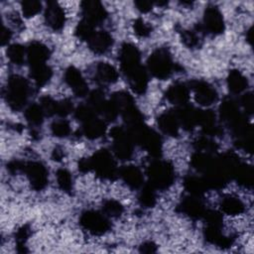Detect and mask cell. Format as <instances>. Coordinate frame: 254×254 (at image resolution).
Returning a JSON list of instances; mask_svg holds the SVG:
<instances>
[{"label":"cell","instance_id":"obj_58","mask_svg":"<svg viewBox=\"0 0 254 254\" xmlns=\"http://www.w3.org/2000/svg\"><path fill=\"white\" fill-rule=\"evenodd\" d=\"M64 150L60 147H56L54 150H53V153H52V159L54 161H57V162H60L62 161V159L64 158Z\"/></svg>","mask_w":254,"mask_h":254},{"label":"cell","instance_id":"obj_14","mask_svg":"<svg viewBox=\"0 0 254 254\" xmlns=\"http://www.w3.org/2000/svg\"><path fill=\"white\" fill-rule=\"evenodd\" d=\"M64 81L71 88L72 92L77 97L88 95V85L85 82L80 70L75 66H68L64 71Z\"/></svg>","mask_w":254,"mask_h":254},{"label":"cell","instance_id":"obj_17","mask_svg":"<svg viewBox=\"0 0 254 254\" xmlns=\"http://www.w3.org/2000/svg\"><path fill=\"white\" fill-rule=\"evenodd\" d=\"M243 115L239 110L238 103L232 98H225L219 106V116L229 128L237 123Z\"/></svg>","mask_w":254,"mask_h":254},{"label":"cell","instance_id":"obj_21","mask_svg":"<svg viewBox=\"0 0 254 254\" xmlns=\"http://www.w3.org/2000/svg\"><path fill=\"white\" fill-rule=\"evenodd\" d=\"M88 48L94 54L102 55L105 54L113 45L112 36L106 31L95 32L92 37L87 41Z\"/></svg>","mask_w":254,"mask_h":254},{"label":"cell","instance_id":"obj_55","mask_svg":"<svg viewBox=\"0 0 254 254\" xmlns=\"http://www.w3.org/2000/svg\"><path fill=\"white\" fill-rule=\"evenodd\" d=\"M139 251L141 253H154L157 251V245L152 241H145L140 245Z\"/></svg>","mask_w":254,"mask_h":254},{"label":"cell","instance_id":"obj_1","mask_svg":"<svg viewBox=\"0 0 254 254\" xmlns=\"http://www.w3.org/2000/svg\"><path fill=\"white\" fill-rule=\"evenodd\" d=\"M126 130L134 144L141 146L152 157L159 158L162 154V139L160 135L144 122L126 127Z\"/></svg>","mask_w":254,"mask_h":254},{"label":"cell","instance_id":"obj_56","mask_svg":"<svg viewBox=\"0 0 254 254\" xmlns=\"http://www.w3.org/2000/svg\"><path fill=\"white\" fill-rule=\"evenodd\" d=\"M78 170L79 172L85 174L91 171V162L90 157L89 158H82L78 161Z\"/></svg>","mask_w":254,"mask_h":254},{"label":"cell","instance_id":"obj_48","mask_svg":"<svg viewBox=\"0 0 254 254\" xmlns=\"http://www.w3.org/2000/svg\"><path fill=\"white\" fill-rule=\"evenodd\" d=\"M40 105L44 110L45 115L47 116H53L57 115V107H58V101L52 98L49 95L43 96L40 100Z\"/></svg>","mask_w":254,"mask_h":254},{"label":"cell","instance_id":"obj_22","mask_svg":"<svg viewBox=\"0 0 254 254\" xmlns=\"http://www.w3.org/2000/svg\"><path fill=\"white\" fill-rule=\"evenodd\" d=\"M119 176L122 181L131 189L137 190L144 185V177L141 170L134 165L123 166L119 170Z\"/></svg>","mask_w":254,"mask_h":254},{"label":"cell","instance_id":"obj_57","mask_svg":"<svg viewBox=\"0 0 254 254\" xmlns=\"http://www.w3.org/2000/svg\"><path fill=\"white\" fill-rule=\"evenodd\" d=\"M11 38H12V32L8 28L3 26L2 33H1V43H2V46H5L6 44H8L9 41L11 40Z\"/></svg>","mask_w":254,"mask_h":254},{"label":"cell","instance_id":"obj_9","mask_svg":"<svg viewBox=\"0 0 254 254\" xmlns=\"http://www.w3.org/2000/svg\"><path fill=\"white\" fill-rule=\"evenodd\" d=\"M23 172L26 174L31 187L35 190H42L47 187L49 176L48 170L43 163L37 161L27 162L25 163Z\"/></svg>","mask_w":254,"mask_h":254},{"label":"cell","instance_id":"obj_27","mask_svg":"<svg viewBox=\"0 0 254 254\" xmlns=\"http://www.w3.org/2000/svg\"><path fill=\"white\" fill-rule=\"evenodd\" d=\"M82 134L90 139L95 140L102 137L106 131V122L102 119L94 117L84 123H82Z\"/></svg>","mask_w":254,"mask_h":254},{"label":"cell","instance_id":"obj_31","mask_svg":"<svg viewBox=\"0 0 254 254\" xmlns=\"http://www.w3.org/2000/svg\"><path fill=\"white\" fill-rule=\"evenodd\" d=\"M215 158V154H209L196 151L190 158L191 166L201 174H204L212 165Z\"/></svg>","mask_w":254,"mask_h":254},{"label":"cell","instance_id":"obj_8","mask_svg":"<svg viewBox=\"0 0 254 254\" xmlns=\"http://www.w3.org/2000/svg\"><path fill=\"white\" fill-rule=\"evenodd\" d=\"M120 67L125 76L139 68L141 64V56L138 48L131 43H124L119 53Z\"/></svg>","mask_w":254,"mask_h":254},{"label":"cell","instance_id":"obj_52","mask_svg":"<svg viewBox=\"0 0 254 254\" xmlns=\"http://www.w3.org/2000/svg\"><path fill=\"white\" fill-rule=\"evenodd\" d=\"M241 105L245 110V113L252 114L254 110V96L252 92H246L241 97Z\"/></svg>","mask_w":254,"mask_h":254},{"label":"cell","instance_id":"obj_15","mask_svg":"<svg viewBox=\"0 0 254 254\" xmlns=\"http://www.w3.org/2000/svg\"><path fill=\"white\" fill-rule=\"evenodd\" d=\"M177 210L191 219H199L203 217L206 208L198 196L190 194L180 202Z\"/></svg>","mask_w":254,"mask_h":254},{"label":"cell","instance_id":"obj_26","mask_svg":"<svg viewBox=\"0 0 254 254\" xmlns=\"http://www.w3.org/2000/svg\"><path fill=\"white\" fill-rule=\"evenodd\" d=\"M128 80L129 86L137 94H143L148 87V73L143 65L125 76Z\"/></svg>","mask_w":254,"mask_h":254},{"label":"cell","instance_id":"obj_40","mask_svg":"<svg viewBox=\"0 0 254 254\" xmlns=\"http://www.w3.org/2000/svg\"><path fill=\"white\" fill-rule=\"evenodd\" d=\"M193 147L196 151L209 153V154H215L218 148L217 144L213 140H211L208 136H205V135L196 138L193 142Z\"/></svg>","mask_w":254,"mask_h":254},{"label":"cell","instance_id":"obj_2","mask_svg":"<svg viewBox=\"0 0 254 254\" xmlns=\"http://www.w3.org/2000/svg\"><path fill=\"white\" fill-rule=\"evenodd\" d=\"M29 82L19 74H12L8 78L5 98L13 111H20L27 104L29 97Z\"/></svg>","mask_w":254,"mask_h":254},{"label":"cell","instance_id":"obj_20","mask_svg":"<svg viewBox=\"0 0 254 254\" xmlns=\"http://www.w3.org/2000/svg\"><path fill=\"white\" fill-rule=\"evenodd\" d=\"M166 98L176 106L185 105L190 99V87L183 82L173 83L166 91Z\"/></svg>","mask_w":254,"mask_h":254},{"label":"cell","instance_id":"obj_24","mask_svg":"<svg viewBox=\"0 0 254 254\" xmlns=\"http://www.w3.org/2000/svg\"><path fill=\"white\" fill-rule=\"evenodd\" d=\"M203 237L204 239L213 245H216L220 248H228L233 244L234 238L230 236H225L222 231L221 227L206 225L203 230Z\"/></svg>","mask_w":254,"mask_h":254},{"label":"cell","instance_id":"obj_7","mask_svg":"<svg viewBox=\"0 0 254 254\" xmlns=\"http://www.w3.org/2000/svg\"><path fill=\"white\" fill-rule=\"evenodd\" d=\"M79 223L83 229L92 235H102L106 233L110 227V221L107 216L96 210H85L79 217Z\"/></svg>","mask_w":254,"mask_h":254},{"label":"cell","instance_id":"obj_33","mask_svg":"<svg viewBox=\"0 0 254 254\" xmlns=\"http://www.w3.org/2000/svg\"><path fill=\"white\" fill-rule=\"evenodd\" d=\"M220 208L228 215H239L244 212L245 205L240 198L233 195H227L221 200Z\"/></svg>","mask_w":254,"mask_h":254},{"label":"cell","instance_id":"obj_25","mask_svg":"<svg viewBox=\"0 0 254 254\" xmlns=\"http://www.w3.org/2000/svg\"><path fill=\"white\" fill-rule=\"evenodd\" d=\"M94 77L101 84H112L118 80V72L112 64L101 62L95 66Z\"/></svg>","mask_w":254,"mask_h":254},{"label":"cell","instance_id":"obj_53","mask_svg":"<svg viewBox=\"0 0 254 254\" xmlns=\"http://www.w3.org/2000/svg\"><path fill=\"white\" fill-rule=\"evenodd\" d=\"M24 166H25L24 162L19 160H12L7 164V170L11 174H16L18 172H23Z\"/></svg>","mask_w":254,"mask_h":254},{"label":"cell","instance_id":"obj_29","mask_svg":"<svg viewBox=\"0 0 254 254\" xmlns=\"http://www.w3.org/2000/svg\"><path fill=\"white\" fill-rule=\"evenodd\" d=\"M227 86L231 93L239 94L248 86V80L238 69H231L227 75Z\"/></svg>","mask_w":254,"mask_h":254},{"label":"cell","instance_id":"obj_16","mask_svg":"<svg viewBox=\"0 0 254 254\" xmlns=\"http://www.w3.org/2000/svg\"><path fill=\"white\" fill-rule=\"evenodd\" d=\"M198 111L199 109L194 108L192 105L188 103L178 106L175 112L179 119L180 126L187 131L192 130L196 125H198Z\"/></svg>","mask_w":254,"mask_h":254},{"label":"cell","instance_id":"obj_38","mask_svg":"<svg viewBox=\"0 0 254 254\" xmlns=\"http://www.w3.org/2000/svg\"><path fill=\"white\" fill-rule=\"evenodd\" d=\"M110 100L114 103V105L116 106V108L119 111V114L122 110H124L125 108L135 104L133 97L130 95V93H128L127 91H117L114 92L110 98Z\"/></svg>","mask_w":254,"mask_h":254},{"label":"cell","instance_id":"obj_3","mask_svg":"<svg viewBox=\"0 0 254 254\" xmlns=\"http://www.w3.org/2000/svg\"><path fill=\"white\" fill-rule=\"evenodd\" d=\"M149 184L156 190H167L175 181V170L173 165L164 160H154L147 167Z\"/></svg>","mask_w":254,"mask_h":254},{"label":"cell","instance_id":"obj_36","mask_svg":"<svg viewBox=\"0 0 254 254\" xmlns=\"http://www.w3.org/2000/svg\"><path fill=\"white\" fill-rule=\"evenodd\" d=\"M107 99L104 96V93L99 90H92L91 92L88 93V98H87V104L93 109V111L96 114H101L103 108L105 107L107 103Z\"/></svg>","mask_w":254,"mask_h":254},{"label":"cell","instance_id":"obj_51","mask_svg":"<svg viewBox=\"0 0 254 254\" xmlns=\"http://www.w3.org/2000/svg\"><path fill=\"white\" fill-rule=\"evenodd\" d=\"M73 111V104L69 99H63L58 101L57 115L60 117H65Z\"/></svg>","mask_w":254,"mask_h":254},{"label":"cell","instance_id":"obj_6","mask_svg":"<svg viewBox=\"0 0 254 254\" xmlns=\"http://www.w3.org/2000/svg\"><path fill=\"white\" fill-rule=\"evenodd\" d=\"M110 137L113 140V153L121 161H128L133 156L134 143L126 128L115 126L110 130Z\"/></svg>","mask_w":254,"mask_h":254},{"label":"cell","instance_id":"obj_18","mask_svg":"<svg viewBox=\"0 0 254 254\" xmlns=\"http://www.w3.org/2000/svg\"><path fill=\"white\" fill-rule=\"evenodd\" d=\"M27 60L30 66L44 64L51 56L49 48L38 41H33L27 47Z\"/></svg>","mask_w":254,"mask_h":254},{"label":"cell","instance_id":"obj_42","mask_svg":"<svg viewBox=\"0 0 254 254\" xmlns=\"http://www.w3.org/2000/svg\"><path fill=\"white\" fill-rule=\"evenodd\" d=\"M94 27L92 24H90L89 22L85 21V20H81L78 22V24L76 25L75 29H74V35L81 41H88L92 35L95 33L94 31Z\"/></svg>","mask_w":254,"mask_h":254},{"label":"cell","instance_id":"obj_50","mask_svg":"<svg viewBox=\"0 0 254 254\" xmlns=\"http://www.w3.org/2000/svg\"><path fill=\"white\" fill-rule=\"evenodd\" d=\"M134 33L140 38H146L151 34L152 28L150 25L145 23L142 19H136L133 23Z\"/></svg>","mask_w":254,"mask_h":254},{"label":"cell","instance_id":"obj_5","mask_svg":"<svg viewBox=\"0 0 254 254\" xmlns=\"http://www.w3.org/2000/svg\"><path fill=\"white\" fill-rule=\"evenodd\" d=\"M91 171H94L95 175L102 180H115L119 175L117 164L113 155L106 149H100L96 151L91 157Z\"/></svg>","mask_w":254,"mask_h":254},{"label":"cell","instance_id":"obj_59","mask_svg":"<svg viewBox=\"0 0 254 254\" xmlns=\"http://www.w3.org/2000/svg\"><path fill=\"white\" fill-rule=\"evenodd\" d=\"M246 39H247V41L251 44V41H252V29L250 28L249 30H248V32L246 33Z\"/></svg>","mask_w":254,"mask_h":254},{"label":"cell","instance_id":"obj_49","mask_svg":"<svg viewBox=\"0 0 254 254\" xmlns=\"http://www.w3.org/2000/svg\"><path fill=\"white\" fill-rule=\"evenodd\" d=\"M206 223V225H212L217 227H222V215L219 211L213 210V209H206L203 217H202Z\"/></svg>","mask_w":254,"mask_h":254},{"label":"cell","instance_id":"obj_23","mask_svg":"<svg viewBox=\"0 0 254 254\" xmlns=\"http://www.w3.org/2000/svg\"><path fill=\"white\" fill-rule=\"evenodd\" d=\"M158 126L160 130L171 137H177L179 135L180 123L175 110H170L162 113L158 117Z\"/></svg>","mask_w":254,"mask_h":254},{"label":"cell","instance_id":"obj_4","mask_svg":"<svg viewBox=\"0 0 254 254\" xmlns=\"http://www.w3.org/2000/svg\"><path fill=\"white\" fill-rule=\"evenodd\" d=\"M147 66L150 73L158 79H166L176 69L172 56L167 49L155 50L147 60Z\"/></svg>","mask_w":254,"mask_h":254},{"label":"cell","instance_id":"obj_39","mask_svg":"<svg viewBox=\"0 0 254 254\" xmlns=\"http://www.w3.org/2000/svg\"><path fill=\"white\" fill-rule=\"evenodd\" d=\"M56 176H57V182H58L59 188L63 191L66 193H70L72 190V177L69 171L64 168L59 169L57 171Z\"/></svg>","mask_w":254,"mask_h":254},{"label":"cell","instance_id":"obj_32","mask_svg":"<svg viewBox=\"0 0 254 254\" xmlns=\"http://www.w3.org/2000/svg\"><path fill=\"white\" fill-rule=\"evenodd\" d=\"M253 169L251 166L240 162L237 166L233 178L238 185L244 188H251L253 185Z\"/></svg>","mask_w":254,"mask_h":254},{"label":"cell","instance_id":"obj_54","mask_svg":"<svg viewBox=\"0 0 254 254\" xmlns=\"http://www.w3.org/2000/svg\"><path fill=\"white\" fill-rule=\"evenodd\" d=\"M134 4H135L137 10H139L141 13H148L152 10V7H153V2L145 1V0L135 1Z\"/></svg>","mask_w":254,"mask_h":254},{"label":"cell","instance_id":"obj_47","mask_svg":"<svg viewBox=\"0 0 254 254\" xmlns=\"http://www.w3.org/2000/svg\"><path fill=\"white\" fill-rule=\"evenodd\" d=\"M24 17L31 18L37 15L42 9V3L37 0H27L21 3Z\"/></svg>","mask_w":254,"mask_h":254},{"label":"cell","instance_id":"obj_43","mask_svg":"<svg viewBox=\"0 0 254 254\" xmlns=\"http://www.w3.org/2000/svg\"><path fill=\"white\" fill-rule=\"evenodd\" d=\"M31 235V228L28 224L21 226L15 233V240L17 243V251L20 253L27 252L25 243Z\"/></svg>","mask_w":254,"mask_h":254},{"label":"cell","instance_id":"obj_44","mask_svg":"<svg viewBox=\"0 0 254 254\" xmlns=\"http://www.w3.org/2000/svg\"><path fill=\"white\" fill-rule=\"evenodd\" d=\"M51 131L55 137L64 138L70 134V125L65 119H60L52 123Z\"/></svg>","mask_w":254,"mask_h":254},{"label":"cell","instance_id":"obj_34","mask_svg":"<svg viewBox=\"0 0 254 254\" xmlns=\"http://www.w3.org/2000/svg\"><path fill=\"white\" fill-rule=\"evenodd\" d=\"M140 192L138 195L139 203L146 208L154 207L157 202V193L156 189L149 183L143 185L140 188Z\"/></svg>","mask_w":254,"mask_h":254},{"label":"cell","instance_id":"obj_45","mask_svg":"<svg viewBox=\"0 0 254 254\" xmlns=\"http://www.w3.org/2000/svg\"><path fill=\"white\" fill-rule=\"evenodd\" d=\"M182 42L190 49H194L199 47L200 38L197 35L196 31H190V30H182L180 32Z\"/></svg>","mask_w":254,"mask_h":254},{"label":"cell","instance_id":"obj_28","mask_svg":"<svg viewBox=\"0 0 254 254\" xmlns=\"http://www.w3.org/2000/svg\"><path fill=\"white\" fill-rule=\"evenodd\" d=\"M184 188L190 194L195 196H200L209 190L203 177L196 176L186 177L184 180Z\"/></svg>","mask_w":254,"mask_h":254},{"label":"cell","instance_id":"obj_12","mask_svg":"<svg viewBox=\"0 0 254 254\" xmlns=\"http://www.w3.org/2000/svg\"><path fill=\"white\" fill-rule=\"evenodd\" d=\"M82 19L93 26L99 25L107 18V11L101 2L96 0H85L80 4Z\"/></svg>","mask_w":254,"mask_h":254},{"label":"cell","instance_id":"obj_37","mask_svg":"<svg viewBox=\"0 0 254 254\" xmlns=\"http://www.w3.org/2000/svg\"><path fill=\"white\" fill-rule=\"evenodd\" d=\"M6 54L12 64L21 65L25 61V56H27V50L20 44H13L8 47Z\"/></svg>","mask_w":254,"mask_h":254},{"label":"cell","instance_id":"obj_11","mask_svg":"<svg viewBox=\"0 0 254 254\" xmlns=\"http://www.w3.org/2000/svg\"><path fill=\"white\" fill-rule=\"evenodd\" d=\"M194 93L195 101L201 106H209L217 99L215 88L204 80H192L189 86Z\"/></svg>","mask_w":254,"mask_h":254},{"label":"cell","instance_id":"obj_41","mask_svg":"<svg viewBox=\"0 0 254 254\" xmlns=\"http://www.w3.org/2000/svg\"><path fill=\"white\" fill-rule=\"evenodd\" d=\"M102 210H103V213L107 217L117 218V217L121 216V214L123 213L124 207L119 201L110 198V199H106L103 201Z\"/></svg>","mask_w":254,"mask_h":254},{"label":"cell","instance_id":"obj_46","mask_svg":"<svg viewBox=\"0 0 254 254\" xmlns=\"http://www.w3.org/2000/svg\"><path fill=\"white\" fill-rule=\"evenodd\" d=\"M74 117L81 123H84L94 117H96V113L93 109L86 103L77 106L74 110Z\"/></svg>","mask_w":254,"mask_h":254},{"label":"cell","instance_id":"obj_13","mask_svg":"<svg viewBox=\"0 0 254 254\" xmlns=\"http://www.w3.org/2000/svg\"><path fill=\"white\" fill-rule=\"evenodd\" d=\"M46 25L55 32L62 31L65 23V14L62 6L56 1H49L45 8Z\"/></svg>","mask_w":254,"mask_h":254},{"label":"cell","instance_id":"obj_19","mask_svg":"<svg viewBox=\"0 0 254 254\" xmlns=\"http://www.w3.org/2000/svg\"><path fill=\"white\" fill-rule=\"evenodd\" d=\"M198 125L201 127V130L205 136H218L222 133L220 126L216 122L215 113L210 109H199Z\"/></svg>","mask_w":254,"mask_h":254},{"label":"cell","instance_id":"obj_30","mask_svg":"<svg viewBox=\"0 0 254 254\" xmlns=\"http://www.w3.org/2000/svg\"><path fill=\"white\" fill-rule=\"evenodd\" d=\"M52 75L53 70L47 64L30 66V76L39 87L46 85L50 81Z\"/></svg>","mask_w":254,"mask_h":254},{"label":"cell","instance_id":"obj_10","mask_svg":"<svg viewBox=\"0 0 254 254\" xmlns=\"http://www.w3.org/2000/svg\"><path fill=\"white\" fill-rule=\"evenodd\" d=\"M202 31L211 35H220L224 32V19L220 10L216 6H208L203 13L201 25Z\"/></svg>","mask_w":254,"mask_h":254},{"label":"cell","instance_id":"obj_35","mask_svg":"<svg viewBox=\"0 0 254 254\" xmlns=\"http://www.w3.org/2000/svg\"><path fill=\"white\" fill-rule=\"evenodd\" d=\"M44 110L40 103H33L25 110V117L28 123L32 126H40L44 121Z\"/></svg>","mask_w":254,"mask_h":254}]
</instances>
